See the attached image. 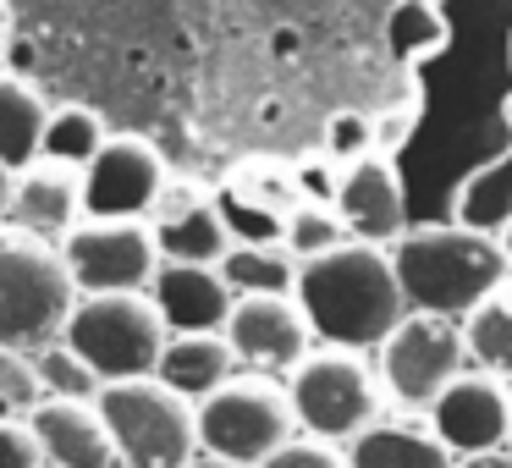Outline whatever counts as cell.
Returning <instances> with one entry per match:
<instances>
[{
	"mask_svg": "<svg viewBox=\"0 0 512 468\" xmlns=\"http://www.w3.org/2000/svg\"><path fill=\"white\" fill-rule=\"evenodd\" d=\"M298 303L314 325V342L342 347V353H380L391 331L413 314L391 248L369 243H342L309 259L298 276Z\"/></svg>",
	"mask_w": 512,
	"mask_h": 468,
	"instance_id": "1",
	"label": "cell"
},
{
	"mask_svg": "<svg viewBox=\"0 0 512 468\" xmlns=\"http://www.w3.org/2000/svg\"><path fill=\"white\" fill-rule=\"evenodd\" d=\"M397 281L408 292L413 314H441V320L463 325L490 292H501L512 281V259L501 248V237L468 232L457 221L435 226H408L397 248H391Z\"/></svg>",
	"mask_w": 512,
	"mask_h": 468,
	"instance_id": "2",
	"label": "cell"
},
{
	"mask_svg": "<svg viewBox=\"0 0 512 468\" xmlns=\"http://www.w3.org/2000/svg\"><path fill=\"white\" fill-rule=\"evenodd\" d=\"M78 281L56 243L0 226V342L45 353L67 336V320L78 309Z\"/></svg>",
	"mask_w": 512,
	"mask_h": 468,
	"instance_id": "3",
	"label": "cell"
},
{
	"mask_svg": "<svg viewBox=\"0 0 512 468\" xmlns=\"http://www.w3.org/2000/svg\"><path fill=\"white\" fill-rule=\"evenodd\" d=\"M287 397L298 413V430L331 446H353L386 424V380L364 364V353L314 347L287 375Z\"/></svg>",
	"mask_w": 512,
	"mask_h": 468,
	"instance_id": "4",
	"label": "cell"
},
{
	"mask_svg": "<svg viewBox=\"0 0 512 468\" xmlns=\"http://www.w3.org/2000/svg\"><path fill=\"white\" fill-rule=\"evenodd\" d=\"M61 342L105 386H116V380H155L171 331L149 292H100V298H78Z\"/></svg>",
	"mask_w": 512,
	"mask_h": 468,
	"instance_id": "5",
	"label": "cell"
},
{
	"mask_svg": "<svg viewBox=\"0 0 512 468\" xmlns=\"http://www.w3.org/2000/svg\"><path fill=\"white\" fill-rule=\"evenodd\" d=\"M105 430L116 441L122 468H188L204 457L199 408L160 380H116L100 391Z\"/></svg>",
	"mask_w": 512,
	"mask_h": 468,
	"instance_id": "6",
	"label": "cell"
},
{
	"mask_svg": "<svg viewBox=\"0 0 512 468\" xmlns=\"http://www.w3.org/2000/svg\"><path fill=\"white\" fill-rule=\"evenodd\" d=\"M298 413H292L287 380L270 375H237L226 391H215L210 402H199V446L204 457H221L237 468H259L281 452L287 441H298Z\"/></svg>",
	"mask_w": 512,
	"mask_h": 468,
	"instance_id": "7",
	"label": "cell"
},
{
	"mask_svg": "<svg viewBox=\"0 0 512 468\" xmlns=\"http://www.w3.org/2000/svg\"><path fill=\"white\" fill-rule=\"evenodd\" d=\"M375 358H380L375 369H380V380H386V397L408 413H424V419H430L435 402L474 369L463 325L441 320V314H408Z\"/></svg>",
	"mask_w": 512,
	"mask_h": 468,
	"instance_id": "8",
	"label": "cell"
},
{
	"mask_svg": "<svg viewBox=\"0 0 512 468\" xmlns=\"http://www.w3.org/2000/svg\"><path fill=\"white\" fill-rule=\"evenodd\" d=\"M61 259H67L83 298H100V292H149L160 265H166L149 221H83L61 243Z\"/></svg>",
	"mask_w": 512,
	"mask_h": 468,
	"instance_id": "9",
	"label": "cell"
},
{
	"mask_svg": "<svg viewBox=\"0 0 512 468\" xmlns=\"http://www.w3.org/2000/svg\"><path fill=\"white\" fill-rule=\"evenodd\" d=\"M171 171L160 160V149L138 133H122L100 149L89 171H83V204L89 221H149L166 193Z\"/></svg>",
	"mask_w": 512,
	"mask_h": 468,
	"instance_id": "10",
	"label": "cell"
},
{
	"mask_svg": "<svg viewBox=\"0 0 512 468\" xmlns=\"http://www.w3.org/2000/svg\"><path fill=\"white\" fill-rule=\"evenodd\" d=\"M430 430L441 446L463 463V457L507 452L512 446V386L485 369H468L452 391L430 408Z\"/></svg>",
	"mask_w": 512,
	"mask_h": 468,
	"instance_id": "11",
	"label": "cell"
},
{
	"mask_svg": "<svg viewBox=\"0 0 512 468\" xmlns=\"http://www.w3.org/2000/svg\"><path fill=\"white\" fill-rule=\"evenodd\" d=\"M226 342L237 347L248 375H292L314 353V325L298 298H237Z\"/></svg>",
	"mask_w": 512,
	"mask_h": 468,
	"instance_id": "12",
	"label": "cell"
},
{
	"mask_svg": "<svg viewBox=\"0 0 512 468\" xmlns=\"http://www.w3.org/2000/svg\"><path fill=\"white\" fill-rule=\"evenodd\" d=\"M155 243H160V259L171 265H221L226 254L237 248L232 226H226V210H221V193L199 188V182H166L155 215Z\"/></svg>",
	"mask_w": 512,
	"mask_h": 468,
	"instance_id": "13",
	"label": "cell"
},
{
	"mask_svg": "<svg viewBox=\"0 0 512 468\" xmlns=\"http://www.w3.org/2000/svg\"><path fill=\"white\" fill-rule=\"evenodd\" d=\"M336 210H342L353 243L369 248H397L408 237V193H402V171L386 155H364L342 171L336 188Z\"/></svg>",
	"mask_w": 512,
	"mask_h": 468,
	"instance_id": "14",
	"label": "cell"
},
{
	"mask_svg": "<svg viewBox=\"0 0 512 468\" xmlns=\"http://www.w3.org/2000/svg\"><path fill=\"white\" fill-rule=\"evenodd\" d=\"M89 221L83 204V171L56 166V160H34L28 171H17V193H12V215L6 226L39 237V243H67L78 226Z\"/></svg>",
	"mask_w": 512,
	"mask_h": 468,
	"instance_id": "15",
	"label": "cell"
},
{
	"mask_svg": "<svg viewBox=\"0 0 512 468\" xmlns=\"http://www.w3.org/2000/svg\"><path fill=\"white\" fill-rule=\"evenodd\" d=\"M149 298L171 336H221L237 309V292L226 287L221 265H171L166 259Z\"/></svg>",
	"mask_w": 512,
	"mask_h": 468,
	"instance_id": "16",
	"label": "cell"
},
{
	"mask_svg": "<svg viewBox=\"0 0 512 468\" xmlns=\"http://www.w3.org/2000/svg\"><path fill=\"white\" fill-rule=\"evenodd\" d=\"M28 424H34L50 468H122L116 441H111V430H105L100 402L45 397L34 413H28Z\"/></svg>",
	"mask_w": 512,
	"mask_h": 468,
	"instance_id": "17",
	"label": "cell"
},
{
	"mask_svg": "<svg viewBox=\"0 0 512 468\" xmlns=\"http://www.w3.org/2000/svg\"><path fill=\"white\" fill-rule=\"evenodd\" d=\"M237 375H243V358H237V347L226 342V331H221V336H171L155 380L199 408V402L215 397V391L232 386Z\"/></svg>",
	"mask_w": 512,
	"mask_h": 468,
	"instance_id": "18",
	"label": "cell"
},
{
	"mask_svg": "<svg viewBox=\"0 0 512 468\" xmlns=\"http://www.w3.org/2000/svg\"><path fill=\"white\" fill-rule=\"evenodd\" d=\"M347 468H457V457L441 446L430 419H386L380 430L347 446Z\"/></svg>",
	"mask_w": 512,
	"mask_h": 468,
	"instance_id": "19",
	"label": "cell"
},
{
	"mask_svg": "<svg viewBox=\"0 0 512 468\" xmlns=\"http://www.w3.org/2000/svg\"><path fill=\"white\" fill-rule=\"evenodd\" d=\"M50 111H56V105H45V94H39L34 83L0 72V166L28 171L34 160H45Z\"/></svg>",
	"mask_w": 512,
	"mask_h": 468,
	"instance_id": "20",
	"label": "cell"
},
{
	"mask_svg": "<svg viewBox=\"0 0 512 468\" xmlns=\"http://www.w3.org/2000/svg\"><path fill=\"white\" fill-rule=\"evenodd\" d=\"M452 221L485 237H507L512 232V149H501L496 160L474 166L452 193Z\"/></svg>",
	"mask_w": 512,
	"mask_h": 468,
	"instance_id": "21",
	"label": "cell"
},
{
	"mask_svg": "<svg viewBox=\"0 0 512 468\" xmlns=\"http://www.w3.org/2000/svg\"><path fill=\"white\" fill-rule=\"evenodd\" d=\"M221 276L237 298H298L303 265L281 243H237L221 259Z\"/></svg>",
	"mask_w": 512,
	"mask_h": 468,
	"instance_id": "22",
	"label": "cell"
},
{
	"mask_svg": "<svg viewBox=\"0 0 512 468\" xmlns=\"http://www.w3.org/2000/svg\"><path fill=\"white\" fill-rule=\"evenodd\" d=\"M463 336H468L474 369H485V375H496V380L512 386V281L501 292H490V298L468 314Z\"/></svg>",
	"mask_w": 512,
	"mask_h": 468,
	"instance_id": "23",
	"label": "cell"
},
{
	"mask_svg": "<svg viewBox=\"0 0 512 468\" xmlns=\"http://www.w3.org/2000/svg\"><path fill=\"white\" fill-rule=\"evenodd\" d=\"M105 144H111V133H105L100 111H89V105H56V111H50L45 160L72 166V171H89L94 160H100Z\"/></svg>",
	"mask_w": 512,
	"mask_h": 468,
	"instance_id": "24",
	"label": "cell"
},
{
	"mask_svg": "<svg viewBox=\"0 0 512 468\" xmlns=\"http://www.w3.org/2000/svg\"><path fill=\"white\" fill-rule=\"evenodd\" d=\"M342 243H353V232H347L342 210H336V204H320V199H303L298 210L287 215V232H281V248H287L298 265L331 254V248H342Z\"/></svg>",
	"mask_w": 512,
	"mask_h": 468,
	"instance_id": "25",
	"label": "cell"
},
{
	"mask_svg": "<svg viewBox=\"0 0 512 468\" xmlns=\"http://www.w3.org/2000/svg\"><path fill=\"white\" fill-rule=\"evenodd\" d=\"M386 39H391V56L402 67H419L424 56L446 50V17L435 12V0H397Z\"/></svg>",
	"mask_w": 512,
	"mask_h": 468,
	"instance_id": "26",
	"label": "cell"
},
{
	"mask_svg": "<svg viewBox=\"0 0 512 468\" xmlns=\"http://www.w3.org/2000/svg\"><path fill=\"white\" fill-rule=\"evenodd\" d=\"M226 193H237V199H248V204H265V210H276V215H292L309 199L298 166H281V160H248L243 171H232Z\"/></svg>",
	"mask_w": 512,
	"mask_h": 468,
	"instance_id": "27",
	"label": "cell"
},
{
	"mask_svg": "<svg viewBox=\"0 0 512 468\" xmlns=\"http://www.w3.org/2000/svg\"><path fill=\"white\" fill-rule=\"evenodd\" d=\"M34 358H39V380H45V397H67V402H100L105 380L94 375V369L83 364V358L72 353L67 342L45 347V353H34Z\"/></svg>",
	"mask_w": 512,
	"mask_h": 468,
	"instance_id": "28",
	"label": "cell"
},
{
	"mask_svg": "<svg viewBox=\"0 0 512 468\" xmlns=\"http://www.w3.org/2000/svg\"><path fill=\"white\" fill-rule=\"evenodd\" d=\"M45 402V380H39V358L23 353V347L0 342V408L6 413H34Z\"/></svg>",
	"mask_w": 512,
	"mask_h": 468,
	"instance_id": "29",
	"label": "cell"
},
{
	"mask_svg": "<svg viewBox=\"0 0 512 468\" xmlns=\"http://www.w3.org/2000/svg\"><path fill=\"white\" fill-rule=\"evenodd\" d=\"M375 155V116L364 111H336L331 127H325V160L336 166H353V160Z\"/></svg>",
	"mask_w": 512,
	"mask_h": 468,
	"instance_id": "30",
	"label": "cell"
},
{
	"mask_svg": "<svg viewBox=\"0 0 512 468\" xmlns=\"http://www.w3.org/2000/svg\"><path fill=\"white\" fill-rule=\"evenodd\" d=\"M221 210H226V226H232L237 243H281V232H287V215L265 210V204H248L226 188H221Z\"/></svg>",
	"mask_w": 512,
	"mask_h": 468,
	"instance_id": "31",
	"label": "cell"
},
{
	"mask_svg": "<svg viewBox=\"0 0 512 468\" xmlns=\"http://www.w3.org/2000/svg\"><path fill=\"white\" fill-rule=\"evenodd\" d=\"M413 133H419V89H408L402 100H391L386 111H375V155L397 160L402 149L413 144Z\"/></svg>",
	"mask_w": 512,
	"mask_h": 468,
	"instance_id": "32",
	"label": "cell"
},
{
	"mask_svg": "<svg viewBox=\"0 0 512 468\" xmlns=\"http://www.w3.org/2000/svg\"><path fill=\"white\" fill-rule=\"evenodd\" d=\"M0 468H50L45 446L23 413H0Z\"/></svg>",
	"mask_w": 512,
	"mask_h": 468,
	"instance_id": "33",
	"label": "cell"
},
{
	"mask_svg": "<svg viewBox=\"0 0 512 468\" xmlns=\"http://www.w3.org/2000/svg\"><path fill=\"white\" fill-rule=\"evenodd\" d=\"M259 468H347V446L298 435V441H287L276 457H270V463H259Z\"/></svg>",
	"mask_w": 512,
	"mask_h": 468,
	"instance_id": "34",
	"label": "cell"
},
{
	"mask_svg": "<svg viewBox=\"0 0 512 468\" xmlns=\"http://www.w3.org/2000/svg\"><path fill=\"white\" fill-rule=\"evenodd\" d=\"M12 193H17V171L0 166V226H6V215H12Z\"/></svg>",
	"mask_w": 512,
	"mask_h": 468,
	"instance_id": "35",
	"label": "cell"
},
{
	"mask_svg": "<svg viewBox=\"0 0 512 468\" xmlns=\"http://www.w3.org/2000/svg\"><path fill=\"white\" fill-rule=\"evenodd\" d=\"M457 468H512V446L507 452H485V457H463Z\"/></svg>",
	"mask_w": 512,
	"mask_h": 468,
	"instance_id": "36",
	"label": "cell"
},
{
	"mask_svg": "<svg viewBox=\"0 0 512 468\" xmlns=\"http://www.w3.org/2000/svg\"><path fill=\"white\" fill-rule=\"evenodd\" d=\"M12 28H17L12 0H0V61H6V50H12Z\"/></svg>",
	"mask_w": 512,
	"mask_h": 468,
	"instance_id": "37",
	"label": "cell"
},
{
	"mask_svg": "<svg viewBox=\"0 0 512 468\" xmlns=\"http://www.w3.org/2000/svg\"><path fill=\"white\" fill-rule=\"evenodd\" d=\"M188 468H237V463H221V457H193Z\"/></svg>",
	"mask_w": 512,
	"mask_h": 468,
	"instance_id": "38",
	"label": "cell"
},
{
	"mask_svg": "<svg viewBox=\"0 0 512 468\" xmlns=\"http://www.w3.org/2000/svg\"><path fill=\"white\" fill-rule=\"evenodd\" d=\"M501 116H507V127H512V94H507V105H501Z\"/></svg>",
	"mask_w": 512,
	"mask_h": 468,
	"instance_id": "39",
	"label": "cell"
},
{
	"mask_svg": "<svg viewBox=\"0 0 512 468\" xmlns=\"http://www.w3.org/2000/svg\"><path fill=\"white\" fill-rule=\"evenodd\" d=\"M501 248H507V259H512V232H507V237H501Z\"/></svg>",
	"mask_w": 512,
	"mask_h": 468,
	"instance_id": "40",
	"label": "cell"
}]
</instances>
